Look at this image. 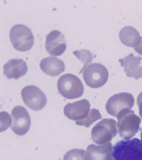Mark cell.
Listing matches in <instances>:
<instances>
[{"label": "cell", "mask_w": 142, "mask_h": 160, "mask_svg": "<svg viewBox=\"0 0 142 160\" xmlns=\"http://www.w3.org/2000/svg\"><path fill=\"white\" fill-rule=\"evenodd\" d=\"M3 69L4 75L7 79L18 80L26 75L28 67L22 59H13L4 64Z\"/></svg>", "instance_id": "13"}, {"label": "cell", "mask_w": 142, "mask_h": 160, "mask_svg": "<svg viewBox=\"0 0 142 160\" xmlns=\"http://www.w3.org/2000/svg\"><path fill=\"white\" fill-rule=\"evenodd\" d=\"M10 38L13 47L19 51H28L34 45V38L32 31L23 24H16L12 27Z\"/></svg>", "instance_id": "4"}, {"label": "cell", "mask_w": 142, "mask_h": 160, "mask_svg": "<svg viewBox=\"0 0 142 160\" xmlns=\"http://www.w3.org/2000/svg\"><path fill=\"white\" fill-rule=\"evenodd\" d=\"M40 67L45 74L52 77L58 76L65 69V65L62 60L51 56L42 59Z\"/></svg>", "instance_id": "14"}, {"label": "cell", "mask_w": 142, "mask_h": 160, "mask_svg": "<svg viewBox=\"0 0 142 160\" xmlns=\"http://www.w3.org/2000/svg\"><path fill=\"white\" fill-rule=\"evenodd\" d=\"M83 79L87 86L93 88L103 86L107 82L109 72L105 66L97 63L89 64L83 71Z\"/></svg>", "instance_id": "5"}, {"label": "cell", "mask_w": 142, "mask_h": 160, "mask_svg": "<svg viewBox=\"0 0 142 160\" xmlns=\"http://www.w3.org/2000/svg\"><path fill=\"white\" fill-rule=\"evenodd\" d=\"M73 54L84 64L83 68L79 72L81 73L83 72L85 68H86L88 64L93 61V56H92L91 52L85 49L74 51Z\"/></svg>", "instance_id": "18"}, {"label": "cell", "mask_w": 142, "mask_h": 160, "mask_svg": "<svg viewBox=\"0 0 142 160\" xmlns=\"http://www.w3.org/2000/svg\"><path fill=\"white\" fill-rule=\"evenodd\" d=\"M120 40L122 44L129 47H135L141 43V37L137 29L132 27H125L119 32Z\"/></svg>", "instance_id": "16"}, {"label": "cell", "mask_w": 142, "mask_h": 160, "mask_svg": "<svg viewBox=\"0 0 142 160\" xmlns=\"http://www.w3.org/2000/svg\"><path fill=\"white\" fill-rule=\"evenodd\" d=\"M141 142H142V130H141Z\"/></svg>", "instance_id": "23"}, {"label": "cell", "mask_w": 142, "mask_h": 160, "mask_svg": "<svg viewBox=\"0 0 142 160\" xmlns=\"http://www.w3.org/2000/svg\"><path fill=\"white\" fill-rule=\"evenodd\" d=\"M102 118L99 111L95 108H93L90 111L89 115L83 120L76 121L77 125L84 126L85 127H89L94 122Z\"/></svg>", "instance_id": "17"}, {"label": "cell", "mask_w": 142, "mask_h": 160, "mask_svg": "<svg viewBox=\"0 0 142 160\" xmlns=\"http://www.w3.org/2000/svg\"><path fill=\"white\" fill-rule=\"evenodd\" d=\"M58 89L62 96L68 99L80 98L84 93V86L80 79L71 73H66L59 78Z\"/></svg>", "instance_id": "3"}, {"label": "cell", "mask_w": 142, "mask_h": 160, "mask_svg": "<svg viewBox=\"0 0 142 160\" xmlns=\"http://www.w3.org/2000/svg\"><path fill=\"white\" fill-rule=\"evenodd\" d=\"M116 118L118 120L117 127L120 135L125 139L132 138L139 131L141 120L134 111L125 108L118 113Z\"/></svg>", "instance_id": "2"}, {"label": "cell", "mask_w": 142, "mask_h": 160, "mask_svg": "<svg viewBox=\"0 0 142 160\" xmlns=\"http://www.w3.org/2000/svg\"><path fill=\"white\" fill-rule=\"evenodd\" d=\"M112 160H142V142L137 138L124 139L113 147Z\"/></svg>", "instance_id": "1"}, {"label": "cell", "mask_w": 142, "mask_h": 160, "mask_svg": "<svg viewBox=\"0 0 142 160\" xmlns=\"http://www.w3.org/2000/svg\"><path fill=\"white\" fill-rule=\"evenodd\" d=\"M137 104L139 108V115L142 118V92L139 95L137 98Z\"/></svg>", "instance_id": "21"}, {"label": "cell", "mask_w": 142, "mask_h": 160, "mask_svg": "<svg viewBox=\"0 0 142 160\" xmlns=\"http://www.w3.org/2000/svg\"><path fill=\"white\" fill-rule=\"evenodd\" d=\"M112 147L111 143L101 147L90 145L87 148V160H112Z\"/></svg>", "instance_id": "15"}, {"label": "cell", "mask_w": 142, "mask_h": 160, "mask_svg": "<svg viewBox=\"0 0 142 160\" xmlns=\"http://www.w3.org/2000/svg\"><path fill=\"white\" fill-rule=\"evenodd\" d=\"M21 95L24 104L33 111L41 110L47 103L44 93L36 86H27L23 88Z\"/></svg>", "instance_id": "7"}, {"label": "cell", "mask_w": 142, "mask_h": 160, "mask_svg": "<svg viewBox=\"0 0 142 160\" xmlns=\"http://www.w3.org/2000/svg\"><path fill=\"white\" fill-rule=\"evenodd\" d=\"M90 104L85 99L68 103L64 108L63 112L68 118L70 120L78 121L87 117L90 112Z\"/></svg>", "instance_id": "11"}, {"label": "cell", "mask_w": 142, "mask_h": 160, "mask_svg": "<svg viewBox=\"0 0 142 160\" xmlns=\"http://www.w3.org/2000/svg\"><path fill=\"white\" fill-rule=\"evenodd\" d=\"M134 103V98L133 95L122 92L116 94L109 99L106 104V109L109 115L117 117L123 109H131Z\"/></svg>", "instance_id": "8"}, {"label": "cell", "mask_w": 142, "mask_h": 160, "mask_svg": "<svg viewBox=\"0 0 142 160\" xmlns=\"http://www.w3.org/2000/svg\"><path fill=\"white\" fill-rule=\"evenodd\" d=\"M45 48L50 55H62L67 49V41L64 35L57 30L51 31L46 37Z\"/></svg>", "instance_id": "10"}, {"label": "cell", "mask_w": 142, "mask_h": 160, "mask_svg": "<svg viewBox=\"0 0 142 160\" xmlns=\"http://www.w3.org/2000/svg\"><path fill=\"white\" fill-rule=\"evenodd\" d=\"M141 60L142 58L140 56H135L134 54L130 53L124 58L119 59V62L124 68L126 76L138 80L142 78Z\"/></svg>", "instance_id": "12"}, {"label": "cell", "mask_w": 142, "mask_h": 160, "mask_svg": "<svg viewBox=\"0 0 142 160\" xmlns=\"http://www.w3.org/2000/svg\"><path fill=\"white\" fill-rule=\"evenodd\" d=\"M12 122L11 128L14 133L23 136L28 132L31 120L28 112L24 107L16 106L11 112Z\"/></svg>", "instance_id": "9"}, {"label": "cell", "mask_w": 142, "mask_h": 160, "mask_svg": "<svg viewBox=\"0 0 142 160\" xmlns=\"http://www.w3.org/2000/svg\"><path fill=\"white\" fill-rule=\"evenodd\" d=\"M117 130V123L115 120L103 119L94 126L91 131V137L94 142L101 144L110 142L116 135Z\"/></svg>", "instance_id": "6"}, {"label": "cell", "mask_w": 142, "mask_h": 160, "mask_svg": "<svg viewBox=\"0 0 142 160\" xmlns=\"http://www.w3.org/2000/svg\"><path fill=\"white\" fill-rule=\"evenodd\" d=\"M11 120L9 113L5 112H1V132L4 131V127H5V130L9 127L10 125L11 124Z\"/></svg>", "instance_id": "20"}, {"label": "cell", "mask_w": 142, "mask_h": 160, "mask_svg": "<svg viewBox=\"0 0 142 160\" xmlns=\"http://www.w3.org/2000/svg\"><path fill=\"white\" fill-rule=\"evenodd\" d=\"M134 49L138 53L142 55V37H141V43L137 47H134Z\"/></svg>", "instance_id": "22"}, {"label": "cell", "mask_w": 142, "mask_h": 160, "mask_svg": "<svg viewBox=\"0 0 142 160\" xmlns=\"http://www.w3.org/2000/svg\"><path fill=\"white\" fill-rule=\"evenodd\" d=\"M84 154L82 149H71L65 154L63 160H84Z\"/></svg>", "instance_id": "19"}]
</instances>
